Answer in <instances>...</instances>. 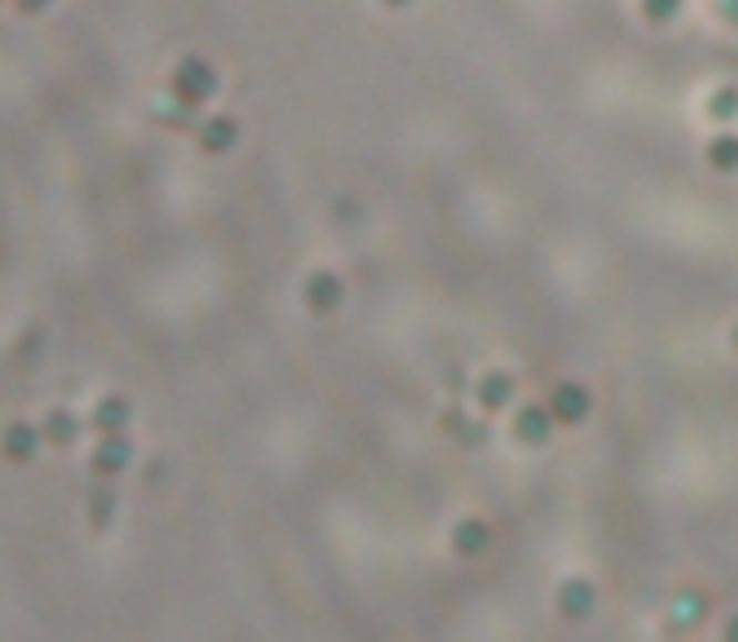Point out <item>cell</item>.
<instances>
[{
    "label": "cell",
    "instance_id": "1",
    "mask_svg": "<svg viewBox=\"0 0 738 642\" xmlns=\"http://www.w3.org/2000/svg\"><path fill=\"white\" fill-rule=\"evenodd\" d=\"M217 91H221V76H217V66H211L207 55H181V61L171 66V81H166V96H176L191 110H201Z\"/></svg>",
    "mask_w": 738,
    "mask_h": 642
},
{
    "label": "cell",
    "instance_id": "2",
    "mask_svg": "<svg viewBox=\"0 0 738 642\" xmlns=\"http://www.w3.org/2000/svg\"><path fill=\"white\" fill-rule=\"evenodd\" d=\"M131 462H136V442H131V432L101 436V442L91 446V477L96 482H116Z\"/></svg>",
    "mask_w": 738,
    "mask_h": 642
},
{
    "label": "cell",
    "instance_id": "3",
    "mask_svg": "<svg viewBox=\"0 0 738 642\" xmlns=\"http://www.w3.org/2000/svg\"><path fill=\"white\" fill-rule=\"evenodd\" d=\"M41 446H45L41 422H11L6 432H0V457L6 462H31Z\"/></svg>",
    "mask_w": 738,
    "mask_h": 642
},
{
    "label": "cell",
    "instance_id": "4",
    "mask_svg": "<svg viewBox=\"0 0 738 642\" xmlns=\"http://www.w3.org/2000/svg\"><path fill=\"white\" fill-rule=\"evenodd\" d=\"M241 141V126H237V116H201V126H196V146L207 156H221V151H231V146Z\"/></svg>",
    "mask_w": 738,
    "mask_h": 642
},
{
    "label": "cell",
    "instance_id": "5",
    "mask_svg": "<svg viewBox=\"0 0 738 642\" xmlns=\"http://www.w3.org/2000/svg\"><path fill=\"white\" fill-rule=\"evenodd\" d=\"M91 427H96V436H116L131 427V402L126 397H101L96 407H91Z\"/></svg>",
    "mask_w": 738,
    "mask_h": 642
},
{
    "label": "cell",
    "instance_id": "6",
    "mask_svg": "<svg viewBox=\"0 0 738 642\" xmlns=\"http://www.w3.org/2000/svg\"><path fill=\"white\" fill-rule=\"evenodd\" d=\"M302 302L312 306V312H332V306L342 302V282L332 272H312L302 286Z\"/></svg>",
    "mask_w": 738,
    "mask_h": 642
},
{
    "label": "cell",
    "instance_id": "7",
    "mask_svg": "<svg viewBox=\"0 0 738 642\" xmlns=\"http://www.w3.org/2000/svg\"><path fill=\"white\" fill-rule=\"evenodd\" d=\"M41 436H45V446H71L81 436V417L65 412V407H55V412H45Z\"/></svg>",
    "mask_w": 738,
    "mask_h": 642
},
{
    "label": "cell",
    "instance_id": "8",
    "mask_svg": "<svg viewBox=\"0 0 738 642\" xmlns=\"http://www.w3.org/2000/svg\"><path fill=\"white\" fill-rule=\"evenodd\" d=\"M86 517H91V527H96V533H106V527H111V517H116V492H111V482H96V487H91Z\"/></svg>",
    "mask_w": 738,
    "mask_h": 642
},
{
    "label": "cell",
    "instance_id": "9",
    "mask_svg": "<svg viewBox=\"0 0 738 642\" xmlns=\"http://www.w3.org/2000/svg\"><path fill=\"white\" fill-rule=\"evenodd\" d=\"M156 116H162V126H171V131H196V126H201V110L181 106V101H176V96H166Z\"/></svg>",
    "mask_w": 738,
    "mask_h": 642
},
{
    "label": "cell",
    "instance_id": "10",
    "mask_svg": "<svg viewBox=\"0 0 738 642\" xmlns=\"http://www.w3.org/2000/svg\"><path fill=\"white\" fill-rule=\"evenodd\" d=\"M15 6H21V11H45L51 0H15Z\"/></svg>",
    "mask_w": 738,
    "mask_h": 642
},
{
    "label": "cell",
    "instance_id": "11",
    "mask_svg": "<svg viewBox=\"0 0 738 642\" xmlns=\"http://www.w3.org/2000/svg\"><path fill=\"white\" fill-rule=\"evenodd\" d=\"M728 642H738V622H728Z\"/></svg>",
    "mask_w": 738,
    "mask_h": 642
},
{
    "label": "cell",
    "instance_id": "12",
    "mask_svg": "<svg viewBox=\"0 0 738 642\" xmlns=\"http://www.w3.org/2000/svg\"><path fill=\"white\" fill-rule=\"evenodd\" d=\"M387 6H402V0H387Z\"/></svg>",
    "mask_w": 738,
    "mask_h": 642
}]
</instances>
